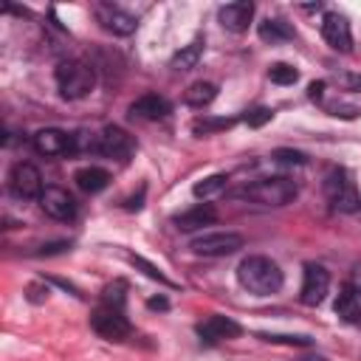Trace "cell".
<instances>
[{
	"instance_id": "1",
	"label": "cell",
	"mask_w": 361,
	"mask_h": 361,
	"mask_svg": "<svg viewBox=\"0 0 361 361\" xmlns=\"http://www.w3.org/2000/svg\"><path fill=\"white\" fill-rule=\"evenodd\" d=\"M237 279L240 285L254 293V296H271L282 288L285 276H282V268L271 259V257H262V254H248L240 265H237Z\"/></svg>"
},
{
	"instance_id": "2",
	"label": "cell",
	"mask_w": 361,
	"mask_h": 361,
	"mask_svg": "<svg viewBox=\"0 0 361 361\" xmlns=\"http://www.w3.org/2000/svg\"><path fill=\"white\" fill-rule=\"evenodd\" d=\"M56 87H59V96L62 99H85L93 85H96V71L93 65H87L85 59H65L56 65Z\"/></svg>"
},
{
	"instance_id": "3",
	"label": "cell",
	"mask_w": 361,
	"mask_h": 361,
	"mask_svg": "<svg viewBox=\"0 0 361 361\" xmlns=\"http://www.w3.org/2000/svg\"><path fill=\"white\" fill-rule=\"evenodd\" d=\"M240 195L259 206H288L299 195V186L285 175H274V178H259V180L243 186Z\"/></svg>"
},
{
	"instance_id": "4",
	"label": "cell",
	"mask_w": 361,
	"mask_h": 361,
	"mask_svg": "<svg viewBox=\"0 0 361 361\" xmlns=\"http://www.w3.org/2000/svg\"><path fill=\"white\" fill-rule=\"evenodd\" d=\"M324 195L333 203V209H338V212L353 214V212L361 209L358 189H355V183H353V178H350V172L344 166H333L324 175Z\"/></svg>"
},
{
	"instance_id": "5",
	"label": "cell",
	"mask_w": 361,
	"mask_h": 361,
	"mask_svg": "<svg viewBox=\"0 0 361 361\" xmlns=\"http://www.w3.org/2000/svg\"><path fill=\"white\" fill-rule=\"evenodd\" d=\"M85 147L93 149V152H99V155H104V158L124 161V158H130V152H133L135 144H133V135H130L127 130H121V127H116V124H107V127H102Z\"/></svg>"
},
{
	"instance_id": "6",
	"label": "cell",
	"mask_w": 361,
	"mask_h": 361,
	"mask_svg": "<svg viewBox=\"0 0 361 361\" xmlns=\"http://www.w3.org/2000/svg\"><path fill=\"white\" fill-rule=\"evenodd\" d=\"M243 243L245 240L237 231H206V234H197L189 243V248L200 257H228V254L240 251Z\"/></svg>"
},
{
	"instance_id": "7",
	"label": "cell",
	"mask_w": 361,
	"mask_h": 361,
	"mask_svg": "<svg viewBox=\"0 0 361 361\" xmlns=\"http://www.w3.org/2000/svg\"><path fill=\"white\" fill-rule=\"evenodd\" d=\"M42 189H45L42 186V175H39V169L34 164L20 161V164L11 166V172H8V192L17 200H39Z\"/></svg>"
},
{
	"instance_id": "8",
	"label": "cell",
	"mask_w": 361,
	"mask_h": 361,
	"mask_svg": "<svg viewBox=\"0 0 361 361\" xmlns=\"http://www.w3.org/2000/svg\"><path fill=\"white\" fill-rule=\"evenodd\" d=\"M90 327H93L102 338H107V341H121V338H127V336L133 333V327H130L124 310L107 307V305H102V307H96V310L90 313Z\"/></svg>"
},
{
	"instance_id": "9",
	"label": "cell",
	"mask_w": 361,
	"mask_h": 361,
	"mask_svg": "<svg viewBox=\"0 0 361 361\" xmlns=\"http://www.w3.org/2000/svg\"><path fill=\"white\" fill-rule=\"evenodd\" d=\"M31 147L45 158H56V155H68V152L79 149V135H71L59 127H45V130L34 133Z\"/></svg>"
},
{
	"instance_id": "10",
	"label": "cell",
	"mask_w": 361,
	"mask_h": 361,
	"mask_svg": "<svg viewBox=\"0 0 361 361\" xmlns=\"http://www.w3.org/2000/svg\"><path fill=\"white\" fill-rule=\"evenodd\" d=\"M39 209L54 220H73L76 217V200L62 186H45L39 195Z\"/></svg>"
},
{
	"instance_id": "11",
	"label": "cell",
	"mask_w": 361,
	"mask_h": 361,
	"mask_svg": "<svg viewBox=\"0 0 361 361\" xmlns=\"http://www.w3.org/2000/svg\"><path fill=\"white\" fill-rule=\"evenodd\" d=\"M327 290H330V274H327V268H322L316 262H307L305 265V276H302V293H299V299L305 305L316 307V305L324 302Z\"/></svg>"
},
{
	"instance_id": "12",
	"label": "cell",
	"mask_w": 361,
	"mask_h": 361,
	"mask_svg": "<svg viewBox=\"0 0 361 361\" xmlns=\"http://www.w3.org/2000/svg\"><path fill=\"white\" fill-rule=\"evenodd\" d=\"M93 14H96L99 25H102L104 31L116 34V37H127V34H133L135 25H138V20H135L130 11H124V8H118V6H110V3L93 6Z\"/></svg>"
},
{
	"instance_id": "13",
	"label": "cell",
	"mask_w": 361,
	"mask_h": 361,
	"mask_svg": "<svg viewBox=\"0 0 361 361\" xmlns=\"http://www.w3.org/2000/svg\"><path fill=\"white\" fill-rule=\"evenodd\" d=\"M322 37H324V42H327L333 51H341V54L353 51V31H350V23H347V17L338 14V11H327V14L322 17Z\"/></svg>"
},
{
	"instance_id": "14",
	"label": "cell",
	"mask_w": 361,
	"mask_h": 361,
	"mask_svg": "<svg viewBox=\"0 0 361 361\" xmlns=\"http://www.w3.org/2000/svg\"><path fill=\"white\" fill-rule=\"evenodd\" d=\"M172 113V104L166 96H158V93H144L138 96L133 104H130V116L133 118H141V121H161Z\"/></svg>"
},
{
	"instance_id": "15",
	"label": "cell",
	"mask_w": 361,
	"mask_h": 361,
	"mask_svg": "<svg viewBox=\"0 0 361 361\" xmlns=\"http://www.w3.org/2000/svg\"><path fill=\"white\" fill-rule=\"evenodd\" d=\"M217 17H220V25H223L226 31H231V34H243V31H248V25H251L254 3H248V0H237V3L220 6Z\"/></svg>"
},
{
	"instance_id": "16",
	"label": "cell",
	"mask_w": 361,
	"mask_h": 361,
	"mask_svg": "<svg viewBox=\"0 0 361 361\" xmlns=\"http://www.w3.org/2000/svg\"><path fill=\"white\" fill-rule=\"evenodd\" d=\"M240 333H243V327H240L234 319L220 316V313H214V316H209L206 322L197 324V336H200L203 341H209V344L223 341V338H237Z\"/></svg>"
},
{
	"instance_id": "17",
	"label": "cell",
	"mask_w": 361,
	"mask_h": 361,
	"mask_svg": "<svg viewBox=\"0 0 361 361\" xmlns=\"http://www.w3.org/2000/svg\"><path fill=\"white\" fill-rule=\"evenodd\" d=\"M214 220H217L214 206H212V203H197V206H192V209L180 212L172 223H175V228H180V231H195V228L212 226Z\"/></svg>"
},
{
	"instance_id": "18",
	"label": "cell",
	"mask_w": 361,
	"mask_h": 361,
	"mask_svg": "<svg viewBox=\"0 0 361 361\" xmlns=\"http://www.w3.org/2000/svg\"><path fill=\"white\" fill-rule=\"evenodd\" d=\"M73 180H76V186H79L85 195H99V192L107 189L110 172L102 169V166H82V169H76Z\"/></svg>"
},
{
	"instance_id": "19",
	"label": "cell",
	"mask_w": 361,
	"mask_h": 361,
	"mask_svg": "<svg viewBox=\"0 0 361 361\" xmlns=\"http://www.w3.org/2000/svg\"><path fill=\"white\" fill-rule=\"evenodd\" d=\"M336 316L341 319V322H347V324H361V299H358V293L353 290V285H344L341 288V293L336 296Z\"/></svg>"
},
{
	"instance_id": "20",
	"label": "cell",
	"mask_w": 361,
	"mask_h": 361,
	"mask_svg": "<svg viewBox=\"0 0 361 361\" xmlns=\"http://www.w3.org/2000/svg\"><path fill=\"white\" fill-rule=\"evenodd\" d=\"M293 37H296L293 25L285 23L282 17H268V20L259 23V39L268 42V45H279V42H288Z\"/></svg>"
},
{
	"instance_id": "21",
	"label": "cell",
	"mask_w": 361,
	"mask_h": 361,
	"mask_svg": "<svg viewBox=\"0 0 361 361\" xmlns=\"http://www.w3.org/2000/svg\"><path fill=\"white\" fill-rule=\"evenodd\" d=\"M200 56H203V39L197 37V39H192L189 45H183L175 56H172V62H169V68L172 71H178V73H183V71H192L197 62H200Z\"/></svg>"
},
{
	"instance_id": "22",
	"label": "cell",
	"mask_w": 361,
	"mask_h": 361,
	"mask_svg": "<svg viewBox=\"0 0 361 361\" xmlns=\"http://www.w3.org/2000/svg\"><path fill=\"white\" fill-rule=\"evenodd\" d=\"M214 96H217V85L214 82H195V85L186 87L183 102L189 107H206V104L214 102Z\"/></svg>"
},
{
	"instance_id": "23",
	"label": "cell",
	"mask_w": 361,
	"mask_h": 361,
	"mask_svg": "<svg viewBox=\"0 0 361 361\" xmlns=\"http://www.w3.org/2000/svg\"><path fill=\"white\" fill-rule=\"evenodd\" d=\"M226 175L223 172H217V175H209V178H203V180H197L195 186H192V192H195V197H214V195H220L223 189H226Z\"/></svg>"
},
{
	"instance_id": "24",
	"label": "cell",
	"mask_w": 361,
	"mask_h": 361,
	"mask_svg": "<svg viewBox=\"0 0 361 361\" xmlns=\"http://www.w3.org/2000/svg\"><path fill=\"white\" fill-rule=\"evenodd\" d=\"M234 127V118H212V116H203V118H195L192 130L197 135H212V133H220V130H228Z\"/></svg>"
},
{
	"instance_id": "25",
	"label": "cell",
	"mask_w": 361,
	"mask_h": 361,
	"mask_svg": "<svg viewBox=\"0 0 361 361\" xmlns=\"http://www.w3.org/2000/svg\"><path fill=\"white\" fill-rule=\"evenodd\" d=\"M268 79L276 82V85H293L299 79V71L293 65H288V62H274L268 68Z\"/></svg>"
},
{
	"instance_id": "26",
	"label": "cell",
	"mask_w": 361,
	"mask_h": 361,
	"mask_svg": "<svg viewBox=\"0 0 361 361\" xmlns=\"http://www.w3.org/2000/svg\"><path fill=\"white\" fill-rule=\"evenodd\" d=\"M124 290H127V285L124 282H113V285H107L104 288V296H102V305H107V307H124Z\"/></svg>"
},
{
	"instance_id": "27",
	"label": "cell",
	"mask_w": 361,
	"mask_h": 361,
	"mask_svg": "<svg viewBox=\"0 0 361 361\" xmlns=\"http://www.w3.org/2000/svg\"><path fill=\"white\" fill-rule=\"evenodd\" d=\"M271 161L279 164V166H302L305 164V155L296 152V149H274L271 152Z\"/></svg>"
},
{
	"instance_id": "28",
	"label": "cell",
	"mask_w": 361,
	"mask_h": 361,
	"mask_svg": "<svg viewBox=\"0 0 361 361\" xmlns=\"http://www.w3.org/2000/svg\"><path fill=\"white\" fill-rule=\"evenodd\" d=\"M274 118V110L271 107H257V110H248L245 113V124L248 127H262L265 121H271Z\"/></svg>"
},
{
	"instance_id": "29",
	"label": "cell",
	"mask_w": 361,
	"mask_h": 361,
	"mask_svg": "<svg viewBox=\"0 0 361 361\" xmlns=\"http://www.w3.org/2000/svg\"><path fill=\"white\" fill-rule=\"evenodd\" d=\"M130 262H133L135 268H141V271H144L149 279H158V282H164V285H172V282H169V279H166V276H164V274H161L155 265H149L147 259H141V257H130Z\"/></svg>"
},
{
	"instance_id": "30",
	"label": "cell",
	"mask_w": 361,
	"mask_h": 361,
	"mask_svg": "<svg viewBox=\"0 0 361 361\" xmlns=\"http://www.w3.org/2000/svg\"><path fill=\"white\" fill-rule=\"evenodd\" d=\"M262 338L274 341V344H293V347H307L310 344L307 336H268V333H262Z\"/></svg>"
},
{
	"instance_id": "31",
	"label": "cell",
	"mask_w": 361,
	"mask_h": 361,
	"mask_svg": "<svg viewBox=\"0 0 361 361\" xmlns=\"http://www.w3.org/2000/svg\"><path fill=\"white\" fill-rule=\"evenodd\" d=\"M336 85H341V90L361 93V73H338L336 76Z\"/></svg>"
},
{
	"instance_id": "32",
	"label": "cell",
	"mask_w": 361,
	"mask_h": 361,
	"mask_svg": "<svg viewBox=\"0 0 361 361\" xmlns=\"http://www.w3.org/2000/svg\"><path fill=\"white\" fill-rule=\"evenodd\" d=\"M324 87H327L324 82H313V85L307 87V96H310L313 102H322V96H324Z\"/></svg>"
},
{
	"instance_id": "33",
	"label": "cell",
	"mask_w": 361,
	"mask_h": 361,
	"mask_svg": "<svg viewBox=\"0 0 361 361\" xmlns=\"http://www.w3.org/2000/svg\"><path fill=\"white\" fill-rule=\"evenodd\" d=\"M350 285H353V290H355V293H358V299H361V268H355V271H353V282H350Z\"/></svg>"
},
{
	"instance_id": "34",
	"label": "cell",
	"mask_w": 361,
	"mask_h": 361,
	"mask_svg": "<svg viewBox=\"0 0 361 361\" xmlns=\"http://www.w3.org/2000/svg\"><path fill=\"white\" fill-rule=\"evenodd\" d=\"M149 307L152 310H166V299H149Z\"/></svg>"
},
{
	"instance_id": "35",
	"label": "cell",
	"mask_w": 361,
	"mask_h": 361,
	"mask_svg": "<svg viewBox=\"0 0 361 361\" xmlns=\"http://www.w3.org/2000/svg\"><path fill=\"white\" fill-rule=\"evenodd\" d=\"M302 361H330V358H324V355H305Z\"/></svg>"
}]
</instances>
